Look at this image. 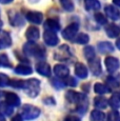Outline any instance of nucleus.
<instances>
[{
    "mask_svg": "<svg viewBox=\"0 0 120 121\" xmlns=\"http://www.w3.org/2000/svg\"><path fill=\"white\" fill-rule=\"evenodd\" d=\"M65 98L69 102L77 105V112L80 114H84L87 110L89 101L84 94L82 93H77L74 91H69L65 94Z\"/></svg>",
    "mask_w": 120,
    "mask_h": 121,
    "instance_id": "obj_1",
    "label": "nucleus"
},
{
    "mask_svg": "<svg viewBox=\"0 0 120 121\" xmlns=\"http://www.w3.org/2000/svg\"><path fill=\"white\" fill-rule=\"evenodd\" d=\"M23 53L29 57L34 58H44L45 50L42 46L34 42H26L23 45Z\"/></svg>",
    "mask_w": 120,
    "mask_h": 121,
    "instance_id": "obj_2",
    "label": "nucleus"
},
{
    "mask_svg": "<svg viewBox=\"0 0 120 121\" xmlns=\"http://www.w3.org/2000/svg\"><path fill=\"white\" fill-rule=\"evenodd\" d=\"M23 90L27 96L35 98V97L38 96L39 92H40V81L36 78L24 80Z\"/></svg>",
    "mask_w": 120,
    "mask_h": 121,
    "instance_id": "obj_3",
    "label": "nucleus"
},
{
    "mask_svg": "<svg viewBox=\"0 0 120 121\" xmlns=\"http://www.w3.org/2000/svg\"><path fill=\"white\" fill-rule=\"evenodd\" d=\"M40 115V110L34 105L25 104L21 110V116L25 120H34L39 117Z\"/></svg>",
    "mask_w": 120,
    "mask_h": 121,
    "instance_id": "obj_4",
    "label": "nucleus"
},
{
    "mask_svg": "<svg viewBox=\"0 0 120 121\" xmlns=\"http://www.w3.org/2000/svg\"><path fill=\"white\" fill-rule=\"evenodd\" d=\"M72 57V52H71L69 45H61L57 48V51L54 53V58L58 61H68Z\"/></svg>",
    "mask_w": 120,
    "mask_h": 121,
    "instance_id": "obj_5",
    "label": "nucleus"
},
{
    "mask_svg": "<svg viewBox=\"0 0 120 121\" xmlns=\"http://www.w3.org/2000/svg\"><path fill=\"white\" fill-rule=\"evenodd\" d=\"M104 64L107 67V71L111 74H114L116 71H118L120 66V62L117 58L112 57V56H107L104 59Z\"/></svg>",
    "mask_w": 120,
    "mask_h": 121,
    "instance_id": "obj_6",
    "label": "nucleus"
},
{
    "mask_svg": "<svg viewBox=\"0 0 120 121\" xmlns=\"http://www.w3.org/2000/svg\"><path fill=\"white\" fill-rule=\"evenodd\" d=\"M78 27L79 25L77 23H72V24L68 25L65 29L62 31V37L65 38L66 40H74L75 36L78 32Z\"/></svg>",
    "mask_w": 120,
    "mask_h": 121,
    "instance_id": "obj_7",
    "label": "nucleus"
},
{
    "mask_svg": "<svg viewBox=\"0 0 120 121\" xmlns=\"http://www.w3.org/2000/svg\"><path fill=\"white\" fill-rule=\"evenodd\" d=\"M9 20L13 26H21L24 24V19L21 16V14L17 13L15 11L9 12Z\"/></svg>",
    "mask_w": 120,
    "mask_h": 121,
    "instance_id": "obj_8",
    "label": "nucleus"
},
{
    "mask_svg": "<svg viewBox=\"0 0 120 121\" xmlns=\"http://www.w3.org/2000/svg\"><path fill=\"white\" fill-rule=\"evenodd\" d=\"M43 40H44L45 44H47V45H50V46H55L59 42L58 36L56 35V33L51 32V31L44 32V34H43Z\"/></svg>",
    "mask_w": 120,
    "mask_h": 121,
    "instance_id": "obj_9",
    "label": "nucleus"
},
{
    "mask_svg": "<svg viewBox=\"0 0 120 121\" xmlns=\"http://www.w3.org/2000/svg\"><path fill=\"white\" fill-rule=\"evenodd\" d=\"M89 65H90V69H91V72L93 73L94 76H99L101 73H102V69H101V64H100V59H98L97 57H95L92 60H90Z\"/></svg>",
    "mask_w": 120,
    "mask_h": 121,
    "instance_id": "obj_10",
    "label": "nucleus"
},
{
    "mask_svg": "<svg viewBox=\"0 0 120 121\" xmlns=\"http://www.w3.org/2000/svg\"><path fill=\"white\" fill-rule=\"evenodd\" d=\"M26 20H29L31 23H34V24H40L42 23L43 20V15L40 13V12H29L25 16Z\"/></svg>",
    "mask_w": 120,
    "mask_h": 121,
    "instance_id": "obj_11",
    "label": "nucleus"
},
{
    "mask_svg": "<svg viewBox=\"0 0 120 121\" xmlns=\"http://www.w3.org/2000/svg\"><path fill=\"white\" fill-rule=\"evenodd\" d=\"M12 45V38L8 32L0 30V48H6Z\"/></svg>",
    "mask_w": 120,
    "mask_h": 121,
    "instance_id": "obj_12",
    "label": "nucleus"
},
{
    "mask_svg": "<svg viewBox=\"0 0 120 121\" xmlns=\"http://www.w3.org/2000/svg\"><path fill=\"white\" fill-rule=\"evenodd\" d=\"M5 102L11 105L12 108H17V106L20 105V98L18 97V95H16L15 93H6L5 94Z\"/></svg>",
    "mask_w": 120,
    "mask_h": 121,
    "instance_id": "obj_13",
    "label": "nucleus"
},
{
    "mask_svg": "<svg viewBox=\"0 0 120 121\" xmlns=\"http://www.w3.org/2000/svg\"><path fill=\"white\" fill-rule=\"evenodd\" d=\"M105 81L110 88H118L120 86V74H112L107 78Z\"/></svg>",
    "mask_w": 120,
    "mask_h": 121,
    "instance_id": "obj_14",
    "label": "nucleus"
},
{
    "mask_svg": "<svg viewBox=\"0 0 120 121\" xmlns=\"http://www.w3.org/2000/svg\"><path fill=\"white\" fill-rule=\"evenodd\" d=\"M54 73L59 78H66L69 77L70 69H69L68 66L63 65V64H56L54 67Z\"/></svg>",
    "mask_w": 120,
    "mask_h": 121,
    "instance_id": "obj_15",
    "label": "nucleus"
},
{
    "mask_svg": "<svg viewBox=\"0 0 120 121\" xmlns=\"http://www.w3.org/2000/svg\"><path fill=\"white\" fill-rule=\"evenodd\" d=\"M39 36H40L39 30L35 26H30L25 32V37H26V39L30 40V42H34V41L38 40Z\"/></svg>",
    "mask_w": 120,
    "mask_h": 121,
    "instance_id": "obj_16",
    "label": "nucleus"
},
{
    "mask_svg": "<svg viewBox=\"0 0 120 121\" xmlns=\"http://www.w3.org/2000/svg\"><path fill=\"white\" fill-rule=\"evenodd\" d=\"M36 71L38 74L44 76V77L51 76V67L47 63H44V62H39L36 65Z\"/></svg>",
    "mask_w": 120,
    "mask_h": 121,
    "instance_id": "obj_17",
    "label": "nucleus"
},
{
    "mask_svg": "<svg viewBox=\"0 0 120 121\" xmlns=\"http://www.w3.org/2000/svg\"><path fill=\"white\" fill-rule=\"evenodd\" d=\"M104 12L107 14L108 18H111L112 20H118L120 18V13L119 11L115 8L114 5H107L104 9Z\"/></svg>",
    "mask_w": 120,
    "mask_h": 121,
    "instance_id": "obj_18",
    "label": "nucleus"
},
{
    "mask_svg": "<svg viewBox=\"0 0 120 121\" xmlns=\"http://www.w3.org/2000/svg\"><path fill=\"white\" fill-rule=\"evenodd\" d=\"M105 33L110 38H116L120 35V27L118 25H116L115 23L108 24L105 29Z\"/></svg>",
    "mask_w": 120,
    "mask_h": 121,
    "instance_id": "obj_19",
    "label": "nucleus"
},
{
    "mask_svg": "<svg viewBox=\"0 0 120 121\" xmlns=\"http://www.w3.org/2000/svg\"><path fill=\"white\" fill-rule=\"evenodd\" d=\"M98 51L101 54H107V53L114 52V45L108 41H102L98 43Z\"/></svg>",
    "mask_w": 120,
    "mask_h": 121,
    "instance_id": "obj_20",
    "label": "nucleus"
},
{
    "mask_svg": "<svg viewBox=\"0 0 120 121\" xmlns=\"http://www.w3.org/2000/svg\"><path fill=\"white\" fill-rule=\"evenodd\" d=\"M44 27L47 31H51V32L56 33V32H58L60 30V24L55 19H47L44 23Z\"/></svg>",
    "mask_w": 120,
    "mask_h": 121,
    "instance_id": "obj_21",
    "label": "nucleus"
},
{
    "mask_svg": "<svg viewBox=\"0 0 120 121\" xmlns=\"http://www.w3.org/2000/svg\"><path fill=\"white\" fill-rule=\"evenodd\" d=\"M75 74L81 79H85L89 75V72H87V69L84 64L82 63H76L75 65Z\"/></svg>",
    "mask_w": 120,
    "mask_h": 121,
    "instance_id": "obj_22",
    "label": "nucleus"
},
{
    "mask_svg": "<svg viewBox=\"0 0 120 121\" xmlns=\"http://www.w3.org/2000/svg\"><path fill=\"white\" fill-rule=\"evenodd\" d=\"M84 8L86 11H98L100 10L101 4L99 0H84Z\"/></svg>",
    "mask_w": 120,
    "mask_h": 121,
    "instance_id": "obj_23",
    "label": "nucleus"
},
{
    "mask_svg": "<svg viewBox=\"0 0 120 121\" xmlns=\"http://www.w3.org/2000/svg\"><path fill=\"white\" fill-rule=\"evenodd\" d=\"M108 104H110L111 108H113L116 111L120 108V93H114L108 100Z\"/></svg>",
    "mask_w": 120,
    "mask_h": 121,
    "instance_id": "obj_24",
    "label": "nucleus"
},
{
    "mask_svg": "<svg viewBox=\"0 0 120 121\" xmlns=\"http://www.w3.org/2000/svg\"><path fill=\"white\" fill-rule=\"evenodd\" d=\"M15 73L18 74V75H30V74L33 73V69H32L31 66L25 65V64H19L15 67Z\"/></svg>",
    "mask_w": 120,
    "mask_h": 121,
    "instance_id": "obj_25",
    "label": "nucleus"
},
{
    "mask_svg": "<svg viewBox=\"0 0 120 121\" xmlns=\"http://www.w3.org/2000/svg\"><path fill=\"white\" fill-rule=\"evenodd\" d=\"M94 92L99 95H104L111 92V88L107 84H103V83H96L94 85Z\"/></svg>",
    "mask_w": 120,
    "mask_h": 121,
    "instance_id": "obj_26",
    "label": "nucleus"
},
{
    "mask_svg": "<svg viewBox=\"0 0 120 121\" xmlns=\"http://www.w3.org/2000/svg\"><path fill=\"white\" fill-rule=\"evenodd\" d=\"M107 104H108V101L107 100V98L104 97H96L94 99V105L96 106L97 108H100V110H104V108H107Z\"/></svg>",
    "mask_w": 120,
    "mask_h": 121,
    "instance_id": "obj_27",
    "label": "nucleus"
},
{
    "mask_svg": "<svg viewBox=\"0 0 120 121\" xmlns=\"http://www.w3.org/2000/svg\"><path fill=\"white\" fill-rule=\"evenodd\" d=\"M0 113L2 115L11 116L13 114V108L9 105L6 102H0Z\"/></svg>",
    "mask_w": 120,
    "mask_h": 121,
    "instance_id": "obj_28",
    "label": "nucleus"
},
{
    "mask_svg": "<svg viewBox=\"0 0 120 121\" xmlns=\"http://www.w3.org/2000/svg\"><path fill=\"white\" fill-rule=\"evenodd\" d=\"M83 54H84V57L86 58L87 61H90V60L94 59V58L96 57L95 50H94L93 46H85L83 48Z\"/></svg>",
    "mask_w": 120,
    "mask_h": 121,
    "instance_id": "obj_29",
    "label": "nucleus"
},
{
    "mask_svg": "<svg viewBox=\"0 0 120 121\" xmlns=\"http://www.w3.org/2000/svg\"><path fill=\"white\" fill-rule=\"evenodd\" d=\"M74 41L78 44H86L90 41V37H89V35L81 33V34H78L77 36L75 37Z\"/></svg>",
    "mask_w": 120,
    "mask_h": 121,
    "instance_id": "obj_30",
    "label": "nucleus"
},
{
    "mask_svg": "<svg viewBox=\"0 0 120 121\" xmlns=\"http://www.w3.org/2000/svg\"><path fill=\"white\" fill-rule=\"evenodd\" d=\"M104 119V114L99 110H94L91 113V120L92 121H102Z\"/></svg>",
    "mask_w": 120,
    "mask_h": 121,
    "instance_id": "obj_31",
    "label": "nucleus"
},
{
    "mask_svg": "<svg viewBox=\"0 0 120 121\" xmlns=\"http://www.w3.org/2000/svg\"><path fill=\"white\" fill-rule=\"evenodd\" d=\"M12 66V63H11L10 59H9L8 55L5 54H0V67H11Z\"/></svg>",
    "mask_w": 120,
    "mask_h": 121,
    "instance_id": "obj_32",
    "label": "nucleus"
},
{
    "mask_svg": "<svg viewBox=\"0 0 120 121\" xmlns=\"http://www.w3.org/2000/svg\"><path fill=\"white\" fill-rule=\"evenodd\" d=\"M105 121H120V114L116 110L111 111L107 115Z\"/></svg>",
    "mask_w": 120,
    "mask_h": 121,
    "instance_id": "obj_33",
    "label": "nucleus"
},
{
    "mask_svg": "<svg viewBox=\"0 0 120 121\" xmlns=\"http://www.w3.org/2000/svg\"><path fill=\"white\" fill-rule=\"evenodd\" d=\"M62 8L68 12H72L74 11V2L72 0H60Z\"/></svg>",
    "mask_w": 120,
    "mask_h": 121,
    "instance_id": "obj_34",
    "label": "nucleus"
},
{
    "mask_svg": "<svg viewBox=\"0 0 120 121\" xmlns=\"http://www.w3.org/2000/svg\"><path fill=\"white\" fill-rule=\"evenodd\" d=\"M94 18H95L96 21L98 22L99 24H101V25H105L107 23V17H105L103 14H101V13H96L95 16H94Z\"/></svg>",
    "mask_w": 120,
    "mask_h": 121,
    "instance_id": "obj_35",
    "label": "nucleus"
},
{
    "mask_svg": "<svg viewBox=\"0 0 120 121\" xmlns=\"http://www.w3.org/2000/svg\"><path fill=\"white\" fill-rule=\"evenodd\" d=\"M51 81H52L53 86H54L55 88H57V90H61V88H63V87H64V85H65L64 81L58 80V79H56V78H53Z\"/></svg>",
    "mask_w": 120,
    "mask_h": 121,
    "instance_id": "obj_36",
    "label": "nucleus"
},
{
    "mask_svg": "<svg viewBox=\"0 0 120 121\" xmlns=\"http://www.w3.org/2000/svg\"><path fill=\"white\" fill-rule=\"evenodd\" d=\"M10 78L8 77L6 75L0 73V87L6 86V85H10Z\"/></svg>",
    "mask_w": 120,
    "mask_h": 121,
    "instance_id": "obj_37",
    "label": "nucleus"
},
{
    "mask_svg": "<svg viewBox=\"0 0 120 121\" xmlns=\"http://www.w3.org/2000/svg\"><path fill=\"white\" fill-rule=\"evenodd\" d=\"M64 83H65V85H69V86L71 87H75L77 86V81H76V79L74 77H71V76H69V77L64 78Z\"/></svg>",
    "mask_w": 120,
    "mask_h": 121,
    "instance_id": "obj_38",
    "label": "nucleus"
},
{
    "mask_svg": "<svg viewBox=\"0 0 120 121\" xmlns=\"http://www.w3.org/2000/svg\"><path fill=\"white\" fill-rule=\"evenodd\" d=\"M10 85L13 87H16V88H23L24 81L23 80H11Z\"/></svg>",
    "mask_w": 120,
    "mask_h": 121,
    "instance_id": "obj_39",
    "label": "nucleus"
},
{
    "mask_svg": "<svg viewBox=\"0 0 120 121\" xmlns=\"http://www.w3.org/2000/svg\"><path fill=\"white\" fill-rule=\"evenodd\" d=\"M63 121H80V118L77 117V116L70 115V116H68V117H65V119Z\"/></svg>",
    "mask_w": 120,
    "mask_h": 121,
    "instance_id": "obj_40",
    "label": "nucleus"
},
{
    "mask_svg": "<svg viewBox=\"0 0 120 121\" xmlns=\"http://www.w3.org/2000/svg\"><path fill=\"white\" fill-rule=\"evenodd\" d=\"M44 103H47V104H55V101H54V99H53L52 97H50V98L44 100Z\"/></svg>",
    "mask_w": 120,
    "mask_h": 121,
    "instance_id": "obj_41",
    "label": "nucleus"
},
{
    "mask_svg": "<svg viewBox=\"0 0 120 121\" xmlns=\"http://www.w3.org/2000/svg\"><path fill=\"white\" fill-rule=\"evenodd\" d=\"M12 121H23L22 120V116L21 115H16L15 117L12 119Z\"/></svg>",
    "mask_w": 120,
    "mask_h": 121,
    "instance_id": "obj_42",
    "label": "nucleus"
},
{
    "mask_svg": "<svg viewBox=\"0 0 120 121\" xmlns=\"http://www.w3.org/2000/svg\"><path fill=\"white\" fill-rule=\"evenodd\" d=\"M13 2V0H0V3H3V4H8Z\"/></svg>",
    "mask_w": 120,
    "mask_h": 121,
    "instance_id": "obj_43",
    "label": "nucleus"
},
{
    "mask_svg": "<svg viewBox=\"0 0 120 121\" xmlns=\"http://www.w3.org/2000/svg\"><path fill=\"white\" fill-rule=\"evenodd\" d=\"M113 3H114L115 5H117L118 8H120V0H113Z\"/></svg>",
    "mask_w": 120,
    "mask_h": 121,
    "instance_id": "obj_44",
    "label": "nucleus"
},
{
    "mask_svg": "<svg viewBox=\"0 0 120 121\" xmlns=\"http://www.w3.org/2000/svg\"><path fill=\"white\" fill-rule=\"evenodd\" d=\"M116 46H117V48L120 51V38L119 39H117V41H116Z\"/></svg>",
    "mask_w": 120,
    "mask_h": 121,
    "instance_id": "obj_45",
    "label": "nucleus"
},
{
    "mask_svg": "<svg viewBox=\"0 0 120 121\" xmlns=\"http://www.w3.org/2000/svg\"><path fill=\"white\" fill-rule=\"evenodd\" d=\"M0 121H5V118H4V115H2L0 113Z\"/></svg>",
    "mask_w": 120,
    "mask_h": 121,
    "instance_id": "obj_46",
    "label": "nucleus"
},
{
    "mask_svg": "<svg viewBox=\"0 0 120 121\" xmlns=\"http://www.w3.org/2000/svg\"><path fill=\"white\" fill-rule=\"evenodd\" d=\"M2 25H3V22H2L1 18H0V29H1V27H2Z\"/></svg>",
    "mask_w": 120,
    "mask_h": 121,
    "instance_id": "obj_47",
    "label": "nucleus"
}]
</instances>
